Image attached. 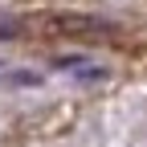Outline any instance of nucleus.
Listing matches in <instances>:
<instances>
[{
	"instance_id": "f257e3e1",
	"label": "nucleus",
	"mask_w": 147,
	"mask_h": 147,
	"mask_svg": "<svg viewBox=\"0 0 147 147\" xmlns=\"http://www.w3.org/2000/svg\"><path fill=\"white\" fill-rule=\"evenodd\" d=\"M53 29H61V33H69V37H106V33H110V25L98 21V16H57Z\"/></svg>"
},
{
	"instance_id": "f03ea898",
	"label": "nucleus",
	"mask_w": 147,
	"mask_h": 147,
	"mask_svg": "<svg viewBox=\"0 0 147 147\" xmlns=\"http://www.w3.org/2000/svg\"><path fill=\"white\" fill-rule=\"evenodd\" d=\"M4 82H8V86H41V74H33V69H12V74H4Z\"/></svg>"
}]
</instances>
